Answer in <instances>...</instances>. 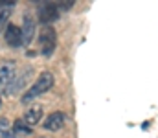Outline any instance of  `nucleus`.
Listing matches in <instances>:
<instances>
[{"mask_svg": "<svg viewBox=\"0 0 158 138\" xmlns=\"http://www.w3.org/2000/svg\"><path fill=\"white\" fill-rule=\"evenodd\" d=\"M52 87H53V74H52V72H42L39 77H37V81L31 85V89L22 96V103H30V101L35 99L37 96L48 92Z\"/></svg>", "mask_w": 158, "mask_h": 138, "instance_id": "1", "label": "nucleus"}, {"mask_svg": "<svg viewBox=\"0 0 158 138\" xmlns=\"http://www.w3.org/2000/svg\"><path fill=\"white\" fill-rule=\"evenodd\" d=\"M39 44H40V53L44 57H50L55 50L57 44V35H55V30L52 26H44L39 33Z\"/></svg>", "mask_w": 158, "mask_h": 138, "instance_id": "2", "label": "nucleus"}, {"mask_svg": "<svg viewBox=\"0 0 158 138\" xmlns=\"http://www.w3.org/2000/svg\"><path fill=\"white\" fill-rule=\"evenodd\" d=\"M17 77V65L13 61H6L0 65V89L7 90L9 85L15 81Z\"/></svg>", "mask_w": 158, "mask_h": 138, "instance_id": "3", "label": "nucleus"}, {"mask_svg": "<svg viewBox=\"0 0 158 138\" xmlns=\"http://www.w3.org/2000/svg\"><path fill=\"white\" fill-rule=\"evenodd\" d=\"M20 31H22V44L28 46L33 41V37H35V20H33V17H30V15L24 17Z\"/></svg>", "mask_w": 158, "mask_h": 138, "instance_id": "4", "label": "nucleus"}, {"mask_svg": "<svg viewBox=\"0 0 158 138\" xmlns=\"http://www.w3.org/2000/svg\"><path fill=\"white\" fill-rule=\"evenodd\" d=\"M39 19L44 24L53 22L55 19H59V7L55 4H42L39 9Z\"/></svg>", "mask_w": 158, "mask_h": 138, "instance_id": "5", "label": "nucleus"}, {"mask_svg": "<svg viewBox=\"0 0 158 138\" xmlns=\"http://www.w3.org/2000/svg\"><path fill=\"white\" fill-rule=\"evenodd\" d=\"M6 43L11 48H19L22 44V31H20L19 26H15V24L7 26V30H6Z\"/></svg>", "mask_w": 158, "mask_h": 138, "instance_id": "6", "label": "nucleus"}, {"mask_svg": "<svg viewBox=\"0 0 158 138\" xmlns=\"http://www.w3.org/2000/svg\"><path fill=\"white\" fill-rule=\"evenodd\" d=\"M64 120H66V116L63 112H52L44 122V129L46 131H59L64 125Z\"/></svg>", "mask_w": 158, "mask_h": 138, "instance_id": "7", "label": "nucleus"}, {"mask_svg": "<svg viewBox=\"0 0 158 138\" xmlns=\"http://www.w3.org/2000/svg\"><path fill=\"white\" fill-rule=\"evenodd\" d=\"M40 118H42V107L35 103L33 107H30V109H28V112H26V116H24V122H26L30 127H33V125H37V123H39Z\"/></svg>", "mask_w": 158, "mask_h": 138, "instance_id": "8", "label": "nucleus"}, {"mask_svg": "<svg viewBox=\"0 0 158 138\" xmlns=\"http://www.w3.org/2000/svg\"><path fill=\"white\" fill-rule=\"evenodd\" d=\"M30 74H31V68H26V70H24L20 76H17V77H15V81L9 85L7 92H9V94H13V92H17L19 89H24V85H26L28 77H30Z\"/></svg>", "mask_w": 158, "mask_h": 138, "instance_id": "9", "label": "nucleus"}, {"mask_svg": "<svg viewBox=\"0 0 158 138\" xmlns=\"http://www.w3.org/2000/svg\"><path fill=\"white\" fill-rule=\"evenodd\" d=\"M13 131H15V135H31V127L24 120H17L13 125Z\"/></svg>", "mask_w": 158, "mask_h": 138, "instance_id": "10", "label": "nucleus"}, {"mask_svg": "<svg viewBox=\"0 0 158 138\" xmlns=\"http://www.w3.org/2000/svg\"><path fill=\"white\" fill-rule=\"evenodd\" d=\"M7 129H9V122H7L6 118H0V133H2V135H6V133H7Z\"/></svg>", "mask_w": 158, "mask_h": 138, "instance_id": "11", "label": "nucleus"}, {"mask_svg": "<svg viewBox=\"0 0 158 138\" xmlns=\"http://www.w3.org/2000/svg\"><path fill=\"white\" fill-rule=\"evenodd\" d=\"M0 105H2V98H0Z\"/></svg>", "mask_w": 158, "mask_h": 138, "instance_id": "12", "label": "nucleus"}]
</instances>
